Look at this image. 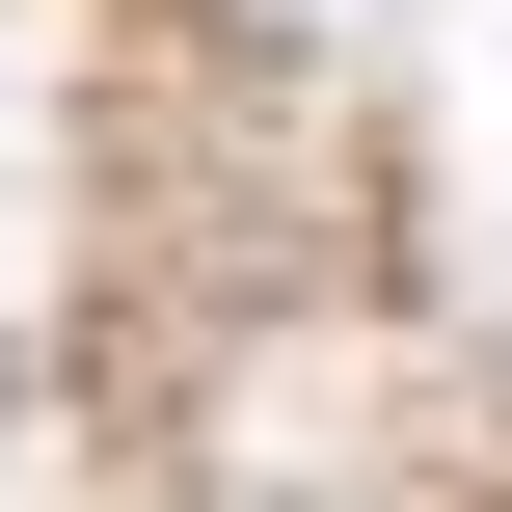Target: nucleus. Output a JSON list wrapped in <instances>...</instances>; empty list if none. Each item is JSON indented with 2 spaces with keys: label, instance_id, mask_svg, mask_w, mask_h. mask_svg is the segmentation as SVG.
<instances>
[{
  "label": "nucleus",
  "instance_id": "nucleus-1",
  "mask_svg": "<svg viewBox=\"0 0 512 512\" xmlns=\"http://www.w3.org/2000/svg\"><path fill=\"white\" fill-rule=\"evenodd\" d=\"M0 512H27V486H0Z\"/></svg>",
  "mask_w": 512,
  "mask_h": 512
}]
</instances>
